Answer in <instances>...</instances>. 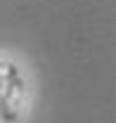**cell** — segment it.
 <instances>
[{"label": "cell", "instance_id": "cell-1", "mask_svg": "<svg viewBox=\"0 0 116 123\" xmlns=\"http://www.w3.org/2000/svg\"><path fill=\"white\" fill-rule=\"evenodd\" d=\"M19 76V71H17V66L12 64H2L0 62V83H5V80H10V78Z\"/></svg>", "mask_w": 116, "mask_h": 123}]
</instances>
